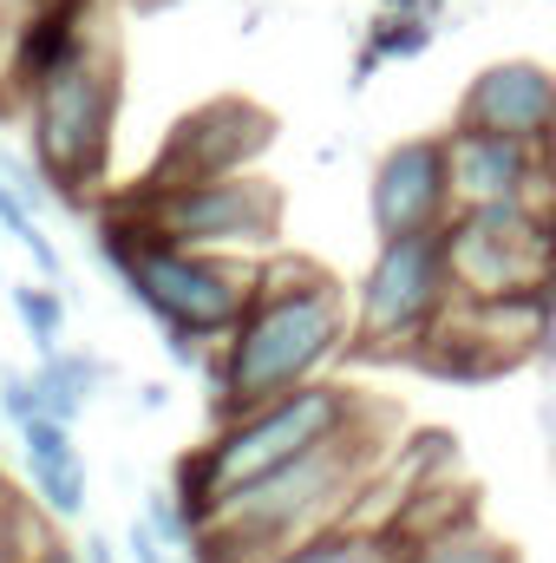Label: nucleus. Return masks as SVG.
Returning <instances> with one entry per match:
<instances>
[{
	"mask_svg": "<svg viewBox=\"0 0 556 563\" xmlns=\"http://www.w3.org/2000/svg\"><path fill=\"white\" fill-rule=\"evenodd\" d=\"M367 217L380 243L400 236H438L458 203H452V170H445V139H407L393 144L374 177H367Z\"/></svg>",
	"mask_w": 556,
	"mask_h": 563,
	"instance_id": "6e6552de",
	"label": "nucleus"
},
{
	"mask_svg": "<svg viewBox=\"0 0 556 563\" xmlns=\"http://www.w3.org/2000/svg\"><path fill=\"white\" fill-rule=\"evenodd\" d=\"M7 301H13V321H20V334L33 341V361L66 347V321H73V308H66V288H53V282L33 276V282H13V288H7Z\"/></svg>",
	"mask_w": 556,
	"mask_h": 563,
	"instance_id": "dca6fc26",
	"label": "nucleus"
},
{
	"mask_svg": "<svg viewBox=\"0 0 556 563\" xmlns=\"http://www.w3.org/2000/svg\"><path fill=\"white\" fill-rule=\"evenodd\" d=\"M551 177H556V144H551Z\"/></svg>",
	"mask_w": 556,
	"mask_h": 563,
	"instance_id": "b1692460",
	"label": "nucleus"
},
{
	"mask_svg": "<svg viewBox=\"0 0 556 563\" xmlns=\"http://www.w3.org/2000/svg\"><path fill=\"white\" fill-rule=\"evenodd\" d=\"M112 387V361L92 354V347H59V354H40L33 367H7L0 374V426L26 420H59V426H79L86 407Z\"/></svg>",
	"mask_w": 556,
	"mask_h": 563,
	"instance_id": "f8f14e48",
	"label": "nucleus"
},
{
	"mask_svg": "<svg viewBox=\"0 0 556 563\" xmlns=\"http://www.w3.org/2000/svg\"><path fill=\"white\" fill-rule=\"evenodd\" d=\"M125 558L132 563H177V551H164L157 531H151L144 518H132V525H125Z\"/></svg>",
	"mask_w": 556,
	"mask_h": 563,
	"instance_id": "aec40b11",
	"label": "nucleus"
},
{
	"mask_svg": "<svg viewBox=\"0 0 556 563\" xmlns=\"http://www.w3.org/2000/svg\"><path fill=\"white\" fill-rule=\"evenodd\" d=\"M269 563H400V544H393V531L334 525V531H321V538H308V544H294Z\"/></svg>",
	"mask_w": 556,
	"mask_h": 563,
	"instance_id": "f3484780",
	"label": "nucleus"
},
{
	"mask_svg": "<svg viewBox=\"0 0 556 563\" xmlns=\"http://www.w3.org/2000/svg\"><path fill=\"white\" fill-rule=\"evenodd\" d=\"M452 263H445V230L438 236H400L380 243L360 295H354V347L374 354H425L438 328L452 321Z\"/></svg>",
	"mask_w": 556,
	"mask_h": 563,
	"instance_id": "423d86ee",
	"label": "nucleus"
},
{
	"mask_svg": "<svg viewBox=\"0 0 556 563\" xmlns=\"http://www.w3.org/2000/svg\"><path fill=\"white\" fill-rule=\"evenodd\" d=\"M445 170H452V203L458 210L556 203V177H551V151L544 144H518V139H498V132L452 125L445 132Z\"/></svg>",
	"mask_w": 556,
	"mask_h": 563,
	"instance_id": "9d476101",
	"label": "nucleus"
},
{
	"mask_svg": "<svg viewBox=\"0 0 556 563\" xmlns=\"http://www.w3.org/2000/svg\"><path fill=\"white\" fill-rule=\"evenodd\" d=\"M400 563H518L504 538H491L478 518H458L445 531H425L413 544H400Z\"/></svg>",
	"mask_w": 556,
	"mask_h": 563,
	"instance_id": "2eb2a0df",
	"label": "nucleus"
},
{
	"mask_svg": "<svg viewBox=\"0 0 556 563\" xmlns=\"http://www.w3.org/2000/svg\"><path fill=\"white\" fill-rule=\"evenodd\" d=\"M0 498H7V485H0Z\"/></svg>",
	"mask_w": 556,
	"mask_h": 563,
	"instance_id": "393cba45",
	"label": "nucleus"
},
{
	"mask_svg": "<svg viewBox=\"0 0 556 563\" xmlns=\"http://www.w3.org/2000/svg\"><path fill=\"white\" fill-rule=\"evenodd\" d=\"M138 400H144V407H164V400H170V387H164V380H144Z\"/></svg>",
	"mask_w": 556,
	"mask_h": 563,
	"instance_id": "5701e85b",
	"label": "nucleus"
},
{
	"mask_svg": "<svg viewBox=\"0 0 556 563\" xmlns=\"http://www.w3.org/2000/svg\"><path fill=\"white\" fill-rule=\"evenodd\" d=\"M99 263L119 276V288L157 328H184L203 341H230L256 301V282H263V263H249V256H210V250L157 243L132 217L99 223Z\"/></svg>",
	"mask_w": 556,
	"mask_h": 563,
	"instance_id": "f03ea898",
	"label": "nucleus"
},
{
	"mask_svg": "<svg viewBox=\"0 0 556 563\" xmlns=\"http://www.w3.org/2000/svg\"><path fill=\"white\" fill-rule=\"evenodd\" d=\"M13 439H20V478H26L33 505L59 525H79L92 505V478H86V452L73 445V426L26 413V420H13Z\"/></svg>",
	"mask_w": 556,
	"mask_h": 563,
	"instance_id": "ddd939ff",
	"label": "nucleus"
},
{
	"mask_svg": "<svg viewBox=\"0 0 556 563\" xmlns=\"http://www.w3.org/2000/svg\"><path fill=\"white\" fill-rule=\"evenodd\" d=\"M79 563H119V544H112L105 531H86V551H79Z\"/></svg>",
	"mask_w": 556,
	"mask_h": 563,
	"instance_id": "412c9836",
	"label": "nucleus"
},
{
	"mask_svg": "<svg viewBox=\"0 0 556 563\" xmlns=\"http://www.w3.org/2000/svg\"><path fill=\"white\" fill-rule=\"evenodd\" d=\"M425 46H432V13H380V26L367 33V53H360L354 79H367V73L387 66V59H413Z\"/></svg>",
	"mask_w": 556,
	"mask_h": 563,
	"instance_id": "a211bd4d",
	"label": "nucleus"
},
{
	"mask_svg": "<svg viewBox=\"0 0 556 563\" xmlns=\"http://www.w3.org/2000/svg\"><path fill=\"white\" fill-rule=\"evenodd\" d=\"M26 125H33V157L53 177L59 203L79 210L73 197L92 190L112 164V125H119V59H112V46L86 40V53L73 66H59L46 86H33Z\"/></svg>",
	"mask_w": 556,
	"mask_h": 563,
	"instance_id": "20e7f679",
	"label": "nucleus"
},
{
	"mask_svg": "<svg viewBox=\"0 0 556 563\" xmlns=\"http://www.w3.org/2000/svg\"><path fill=\"white\" fill-rule=\"evenodd\" d=\"M79 53H86L79 7H73V0H46V7L26 13V26H20V40H13V79L33 92V86H46L59 66H73Z\"/></svg>",
	"mask_w": 556,
	"mask_h": 563,
	"instance_id": "4468645a",
	"label": "nucleus"
},
{
	"mask_svg": "<svg viewBox=\"0 0 556 563\" xmlns=\"http://www.w3.org/2000/svg\"><path fill=\"white\" fill-rule=\"evenodd\" d=\"M269 139H276V119H269V112H256L249 99H216V106L190 112V119L170 132L164 157H157V170H151V184L164 190V184L249 177V164L263 157V144Z\"/></svg>",
	"mask_w": 556,
	"mask_h": 563,
	"instance_id": "1a4fd4ad",
	"label": "nucleus"
},
{
	"mask_svg": "<svg viewBox=\"0 0 556 563\" xmlns=\"http://www.w3.org/2000/svg\"><path fill=\"white\" fill-rule=\"evenodd\" d=\"M367 413H374V407H367L354 387H341V380H314V387H301V394H281V400L256 407V413H243V420L216 426L210 445H197L190 459H197L210 498L223 505L230 492H243V485L269 478V472H281V465L321 452L327 439L367 426Z\"/></svg>",
	"mask_w": 556,
	"mask_h": 563,
	"instance_id": "7ed1b4c3",
	"label": "nucleus"
},
{
	"mask_svg": "<svg viewBox=\"0 0 556 563\" xmlns=\"http://www.w3.org/2000/svg\"><path fill=\"white\" fill-rule=\"evenodd\" d=\"M138 518L157 531V544H164V551H177V558H190V551H197V538H203V531L184 518V505H177L170 492H144V511H138Z\"/></svg>",
	"mask_w": 556,
	"mask_h": 563,
	"instance_id": "6ab92c4d",
	"label": "nucleus"
},
{
	"mask_svg": "<svg viewBox=\"0 0 556 563\" xmlns=\"http://www.w3.org/2000/svg\"><path fill=\"white\" fill-rule=\"evenodd\" d=\"M132 223L157 243L263 263V250L276 243L281 197L263 177H210V184H164V190L151 184L132 210Z\"/></svg>",
	"mask_w": 556,
	"mask_h": 563,
	"instance_id": "0eeeda50",
	"label": "nucleus"
},
{
	"mask_svg": "<svg viewBox=\"0 0 556 563\" xmlns=\"http://www.w3.org/2000/svg\"><path fill=\"white\" fill-rule=\"evenodd\" d=\"M445 263L458 301H551L556 203H485L445 223Z\"/></svg>",
	"mask_w": 556,
	"mask_h": 563,
	"instance_id": "39448f33",
	"label": "nucleus"
},
{
	"mask_svg": "<svg viewBox=\"0 0 556 563\" xmlns=\"http://www.w3.org/2000/svg\"><path fill=\"white\" fill-rule=\"evenodd\" d=\"M354 347V301L341 282L301 256H263V282L236 334L210 361V420L230 426L281 394L327 380V367Z\"/></svg>",
	"mask_w": 556,
	"mask_h": 563,
	"instance_id": "f257e3e1",
	"label": "nucleus"
},
{
	"mask_svg": "<svg viewBox=\"0 0 556 563\" xmlns=\"http://www.w3.org/2000/svg\"><path fill=\"white\" fill-rule=\"evenodd\" d=\"M458 125L551 151L556 144V73L537 66V59H498V66L471 73V86L458 99Z\"/></svg>",
	"mask_w": 556,
	"mask_h": 563,
	"instance_id": "9b49d317",
	"label": "nucleus"
},
{
	"mask_svg": "<svg viewBox=\"0 0 556 563\" xmlns=\"http://www.w3.org/2000/svg\"><path fill=\"white\" fill-rule=\"evenodd\" d=\"M26 563H79V551H66V544H33Z\"/></svg>",
	"mask_w": 556,
	"mask_h": 563,
	"instance_id": "4be33fe9",
	"label": "nucleus"
}]
</instances>
